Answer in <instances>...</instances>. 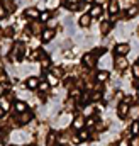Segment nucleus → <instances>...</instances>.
Returning <instances> with one entry per match:
<instances>
[{
  "instance_id": "obj_1",
  "label": "nucleus",
  "mask_w": 139,
  "mask_h": 146,
  "mask_svg": "<svg viewBox=\"0 0 139 146\" xmlns=\"http://www.w3.org/2000/svg\"><path fill=\"white\" fill-rule=\"evenodd\" d=\"M24 51H26V46L22 42H15L12 46V51H10V58L15 61V60H21L24 56Z\"/></svg>"
},
{
  "instance_id": "obj_2",
  "label": "nucleus",
  "mask_w": 139,
  "mask_h": 146,
  "mask_svg": "<svg viewBox=\"0 0 139 146\" xmlns=\"http://www.w3.org/2000/svg\"><path fill=\"white\" fill-rule=\"evenodd\" d=\"M81 63H83V66L85 68H95L97 66V56L93 54V53H87L85 56H83V60H81Z\"/></svg>"
},
{
  "instance_id": "obj_3",
  "label": "nucleus",
  "mask_w": 139,
  "mask_h": 146,
  "mask_svg": "<svg viewBox=\"0 0 139 146\" xmlns=\"http://www.w3.org/2000/svg\"><path fill=\"white\" fill-rule=\"evenodd\" d=\"M114 66H115L117 72H126L127 66H129V61H127L126 56H115V60H114Z\"/></svg>"
},
{
  "instance_id": "obj_4",
  "label": "nucleus",
  "mask_w": 139,
  "mask_h": 146,
  "mask_svg": "<svg viewBox=\"0 0 139 146\" xmlns=\"http://www.w3.org/2000/svg\"><path fill=\"white\" fill-rule=\"evenodd\" d=\"M14 117H15L17 124L24 126V124H27V122L32 121V112H31V110H26V112H22V114H15Z\"/></svg>"
},
{
  "instance_id": "obj_5",
  "label": "nucleus",
  "mask_w": 139,
  "mask_h": 146,
  "mask_svg": "<svg viewBox=\"0 0 139 146\" xmlns=\"http://www.w3.org/2000/svg\"><path fill=\"white\" fill-rule=\"evenodd\" d=\"M129 109H131V106H127L126 102H119L117 104V115H119V119L129 117Z\"/></svg>"
},
{
  "instance_id": "obj_6",
  "label": "nucleus",
  "mask_w": 139,
  "mask_h": 146,
  "mask_svg": "<svg viewBox=\"0 0 139 146\" xmlns=\"http://www.w3.org/2000/svg\"><path fill=\"white\" fill-rule=\"evenodd\" d=\"M85 124H87V119H85V115H83V114H80V115H76V117L73 119L71 127H75L76 131H80V129H85Z\"/></svg>"
},
{
  "instance_id": "obj_7",
  "label": "nucleus",
  "mask_w": 139,
  "mask_h": 146,
  "mask_svg": "<svg viewBox=\"0 0 139 146\" xmlns=\"http://www.w3.org/2000/svg\"><path fill=\"white\" fill-rule=\"evenodd\" d=\"M129 51H131V46H129L127 42H119V44L115 46V54H117V56H126Z\"/></svg>"
},
{
  "instance_id": "obj_8",
  "label": "nucleus",
  "mask_w": 139,
  "mask_h": 146,
  "mask_svg": "<svg viewBox=\"0 0 139 146\" xmlns=\"http://www.w3.org/2000/svg\"><path fill=\"white\" fill-rule=\"evenodd\" d=\"M58 139H60V136H58V133H56V131L48 133V138H46V146H58Z\"/></svg>"
},
{
  "instance_id": "obj_9",
  "label": "nucleus",
  "mask_w": 139,
  "mask_h": 146,
  "mask_svg": "<svg viewBox=\"0 0 139 146\" xmlns=\"http://www.w3.org/2000/svg\"><path fill=\"white\" fill-rule=\"evenodd\" d=\"M26 17H31L32 21H39L41 12H39V9H36V7H29V9H26Z\"/></svg>"
},
{
  "instance_id": "obj_10",
  "label": "nucleus",
  "mask_w": 139,
  "mask_h": 146,
  "mask_svg": "<svg viewBox=\"0 0 139 146\" xmlns=\"http://www.w3.org/2000/svg\"><path fill=\"white\" fill-rule=\"evenodd\" d=\"M31 33L36 34V36L41 34V33H44V31H42V22H41V21H32V22H31Z\"/></svg>"
},
{
  "instance_id": "obj_11",
  "label": "nucleus",
  "mask_w": 139,
  "mask_h": 146,
  "mask_svg": "<svg viewBox=\"0 0 139 146\" xmlns=\"http://www.w3.org/2000/svg\"><path fill=\"white\" fill-rule=\"evenodd\" d=\"M110 29H112V22H110V21H102V22H100V33H102L104 36H107V34L110 33Z\"/></svg>"
},
{
  "instance_id": "obj_12",
  "label": "nucleus",
  "mask_w": 139,
  "mask_h": 146,
  "mask_svg": "<svg viewBox=\"0 0 139 146\" xmlns=\"http://www.w3.org/2000/svg\"><path fill=\"white\" fill-rule=\"evenodd\" d=\"M14 109H15V114H22V112L29 110L27 106H26V102H22V100H17V102L14 104Z\"/></svg>"
},
{
  "instance_id": "obj_13",
  "label": "nucleus",
  "mask_w": 139,
  "mask_h": 146,
  "mask_svg": "<svg viewBox=\"0 0 139 146\" xmlns=\"http://www.w3.org/2000/svg\"><path fill=\"white\" fill-rule=\"evenodd\" d=\"M95 80H97V83H99V82H100V83H102V82H107V80H109V72H107V70H100V72L95 75Z\"/></svg>"
},
{
  "instance_id": "obj_14",
  "label": "nucleus",
  "mask_w": 139,
  "mask_h": 146,
  "mask_svg": "<svg viewBox=\"0 0 139 146\" xmlns=\"http://www.w3.org/2000/svg\"><path fill=\"white\" fill-rule=\"evenodd\" d=\"M54 29H46L44 33H42V42H49L53 37H54Z\"/></svg>"
},
{
  "instance_id": "obj_15",
  "label": "nucleus",
  "mask_w": 139,
  "mask_h": 146,
  "mask_svg": "<svg viewBox=\"0 0 139 146\" xmlns=\"http://www.w3.org/2000/svg\"><path fill=\"white\" fill-rule=\"evenodd\" d=\"M129 117H131V119H134V121H138V119H139V106H138V104L131 106V109H129Z\"/></svg>"
},
{
  "instance_id": "obj_16",
  "label": "nucleus",
  "mask_w": 139,
  "mask_h": 146,
  "mask_svg": "<svg viewBox=\"0 0 139 146\" xmlns=\"http://www.w3.org/2000/svg\"><path fill=\"white\" fill-rule=\"evenodd\" d=\"M100 15H102V7L100 5H93L90 9V17L95 19V17H100Z\"/></svg>"
},
{
  "instance_id": "obj_17",
  "label": "nucleus",
  "mask_w": 139,
  "mask_h": 146,
  "mask_svg": "<svg viewBox=\"0 0 139 146\" xmlns=\"http://www.w3.org/2000/svg\"><path fill=\"white\" fill-rule=\"evenodd\" d=\"M2 3H3V9H5V12H7V14H10V12H14V10H15V3H14L12 0H3Z\"/></svg>"
},
{
  "instance_id": "obj_18",
  "label": "nucleus",
  "mask_w": 139,
  "mask_h": 146,
  "mask_svg": "<svg viewBox=\"0 0 139 146\" xmlns=\"http://www.w3.org/2000/svg\"><path fill=\"white\" fill-rule=\"evenodd\" d=\"M129 133H131L132 138H134V136H139V121H132V124H131V127H129Z\"/></svg>"
},
{
  "instance_id": "obj_19",
  "label": "nucleus",
  "mask_w": 139,
  "mask_h": 146,
  "mask_svg": "<svg viewBox=\"0 0 139 146\" xmlns=\"http://www.w3.org/2000/svg\"><path fill=\"white\" fill-rule=\"evenodd\" d=\"M90 22H92L90 14H85V15H81V17H80V26H81V27H88V26H90Z\"/></svg>"
},
{
  "instance_id": "obj_20",
  "label": "nucleus",
  "mask_w": 139,
  "mask_h": 146,
  "mask_svg": "<svg viewBox=\"0 0 139 146\" xmlns=\"http://www.w3.org/2000/svg\"><path fill=\"white\" fill-rule=\"evenodd\" d=\"M78 138H80L81 141H88V139H90V129H87V127H85V129H80V131H78Z\"/></svg>"
},
{
  "instance_id": "obj_21",
  "label": "nucleus",
  "mask_w": 139,
  "mask_h": 146,
  "mask_svg": "<svg viewBox=\"0 0 139 146\" xmlns=\"http://www.w3.org/2000/svg\"><path fill=\"white\" fill-rule=\"evenodd\" d=\"M39 78H36V76H31V78H27V88H39Z\"/></svg>"
},
{
  "instance_id": "obj_22",
  "label": "nucleus",
  "mask_w": 139,
  "mask_h": 146,
  "mask_svg": "<svg viewBox=\"0 0 139 146\" xmlns=\"http://www.w3.org/2000/svg\"><path fill=\"white\" fill-rule=\"evenodd\" d=\"M119 9H120V5L117 3V2H112V3H109V12H110V15H117V12H119Z\"/></svg>"
},
{
  "instance_id": "obj_23",
  "label": "nucleus",
  "mask_w": 139,
  "mask_h": 146,
  "mask_svg": "<svg viewBox=\"0 0 139 146\" xmlns=\"http://www.w3.org/2000/svg\"><path fill=\"white\" fill-rule=\"evenodd\" d=\"M138 14H139V5H132V7H131V9H129L127 12H126V15H127L129 19H132V17H136Z\"/></svg>"
},
{
  "instance_id": "obj_24",
  "label": "nucleus",
  "mask_w": 139,
  "mask_h": 146,
  "mask_svg": "<svg viewBox=\"0 0 139 146\" xmlns=\"http://www.w3.org/2000/svg\"><path fill=\"white\" fill-rule=\"evenodd\" d=\"M0 107L7 112V110L10 109V100H9L7 97H2V99H0Z\"/></svg>"
},
{
  "instance_id": "obj_25",
  "label": "nucleus",
  "mask_w": 139,
  "mask_h": 146,
  "mask_svg": "<svg viewBox=\"0 0 139 146\" xmlns=\"http://www.w3.org/2000/svg\"><path fill=\"white\" fill-rule=\"evenodd\" d=\"M41 66H42V70H48V68L51 66V61H49L48 56H42V58H41Z\"/></svg>"
},
{
  "instance_id": "obj_26",
  "label": "nucleus",
  "mask_w": 139,
  "mask_h": 146,
  "mask_svg": "<svg viewBox=\"0 0 139 146\" xmlns=\"http://www.w3.org/2000/svg\"><path fill=\"white\" fill-rule=\"evenodd\" d=\"M49 19H51V14H49L48 10L41 12V17H39V21H41V22H49Z\"/></svg>"
},
{
  "instance_id": "obj_27",
  "label": "nucleus",
  "mask_w": 139,
  "mask_h": 146,
  "mask_svg": "<svg viewBox=\"0 0 139 146\" xmlns=\"http://www.w3.org/2000/svg\"><path fill=\"white\" fill-rule=\"evenodd\" d=\"M39 56H46V54H42V51H41V49H36L34 53L29 56V60H31V61H34V60H37V58H39Z\"/></svg>"
},
{
  "instance_id": "obj_28",
  "label": "nucleus",
  "mask_w": 139,
  "mask_h": 146,
  "mask_svg": "<svg viewBox=\"0 0 139 146\" xmlns=\"http://www.w3.org/2000/svg\"><path fill=\"white\" fill-rule=\"evenodd\" d=\"M46 76H48V82H49L51 85H56V83H58V78H56L53 73H46Z\"/></svg>"
},
{
  "instance_id": "obj_29",
  "label": "nucleus",
  "mask_w": 139,
  "mask_h": 146,
  "mask_svg": "<svg viewBox=\"0 0 139 146\" xmlns=\"http://www.w3.org/2000/svg\"><path fill=\"white\" fill-rule=\"evenodd\" d=\"M132 75H134L136 78H139V63H138V61L132 65Z\"/></svg>"
},
{
  "instance_id": "obj_30",
  "label": "nucleus",
  "mask_w": 139,
  "mask_h": 146,
  "mask_svg": "<svg viewBox=\"0 0 139 146\" xmlns=\"http://www.w3.org/2000/svg\"><path fill=\"white\" fill-rule=\"evenodd\" d=\"M51 73H53L56 78H61V76H63V70H61V68H53V72Z\"/></svg>"
},
{
  "instance_id": "obj_31",
  "label": "nucleus",
  "mask_w": 139,
  "mask_h": 146,
  "mask_svg": "<svg viewBox=\"0 0 139 146\" xmlns=\"http://www.w3.org/2000/svg\"><path fill=\"white\" fill-rule=\"evenodd\" d=\"M3 34H5V37H12L14 36V27H5Z\"/></svg>"
},
{
  "instance_id": "obj_32",
  "label": "nucleus",
  "mask_w": 139,
  "mask_h": 146,
  "mask_svg": "<svg viewBox=\"0 0 139 146\" xmlns=\"http://www.w3.org/2000/svg\"><path fill=\"white\" fill-rule=\"evenodd\" d=\"M105 126H107L105 122H97V126H95V131H105V129H107Z\"/></svg>"
},
{
  "instance_id": "obj_33",
  "label": "nucleus",
  "mask_w": 139,
  "mask_h": 146,
  "mask_svg": "<svg viewBox=\"0 0 139 146\" xmlns=\"http://www.w3.org/2000/svg\"><path fill=\"white\" fill-rule=\"evenodd\" d=\"M117 146H131V141H129V139H120V141L117 143Z\"/></svg>"
},
{
  "instance_id": "obj_34",
  "label": "nucleus",
  "mask_w": 139,
  "mask_h": 146,
  "mask_svg": "<svg viewBox=\"0 0 139 146\" xmlns=\"http://www.w3.org/2000/svg\"><path fill=\"white\" fill-rule=\"evenodd\" d=\"M5 80H7V75H5V72H3V70H0V85H2Z\"/></svg>"
},
{
  "instance_id": "obj_35",
  "label": "nucleus",
  "mask_w": 139,
  "mask_h": 146,
  "mask_svg": "<svg viewBox=\"0 0 139 146\" xmlns=\"http://www.w3.org/2000/svg\"><path fill=\"white\" fill-rule=\"evenodd\" d=\"M131 146H139V136H134L131 139Z\"/></svg>"
},
{
  "instance_id": "obj_36",
  "label": "nucleus",
  "mask_w": 139,
  "mask_h": 146,
  "mask_svg": "<svg viewBox=\"0 0 139 146\" xmlns=\"http://www.w3.org/2000/svg\"><path fill=\"white\" fill-rule=\"evenodd\" d=\"M48 87H49V85H48L46 82H42V83H39V90H42V92H46V90H48Z\"/></svg>"
},
{
  "instance_id": "obj_37",
  "label": "nucleus",
  "mask_w": 139,
  "mask_h": 146,
  "mask_svg": "<svg viewBox=\"0 0 139 146\" xmlns=\"http://www.w3.org/2000/svg\"><path fill=\"white\" fill-rule=\"evenodd\" d=\"M97 133H99V131H95V133H90V139H92V141H97V139H99V134H97Z\"/></svg>"
},
{
  "instance_id": "obj_38",
  "label": "nucleus",
  "mask_w": 139,
  "mask_h": 146,
  "mask_svg": "<svg viewBox=\"0 0 139 146\" xmlns=\"http://www.w3.org/2000/svg\"><path fill=\"white\" fill-rule=\"evenodd\" d=\"M56 24H58V22H56L54 19H49V22H48V26H49V29H53V27H54Z\"/></svg>"
},
{
  "instance_id": "obj_39",
  "label": "nucleus",
  "mask_w": 139,
  "mask_h": 146,
  "mask_svg": "<svg viewBox=\"0 0 139 146\" xmlns=\"http://www.w3.org/2000/svg\"><path fill=\"white\" fill-rule=\"evenodd\" d=\"M85 9H87V3L85 2H80L78 3V10H85Z\"/></svg>"
},
{
  "instance_id": "obj_40",
  "label": "nucleus",
  "mask_w": 139,
  "mask_h": 146,
  "mask_svg": "<svg viewBox=\"0 0 139 146\" xmlns=\"http://www.w3.org/2000/svg\"><path fill=\"white\" fill-rule=\"evenodd\" d=\"M73 143H75V145H80V143H81V139L78 138V134H75V136H73Z\"/></svg>"
},
{
  "instance_id": "obj_41",
  "label": "nucleus",
  "mask_w": 139,
  "mask_h": 146,
  "mask_svg": "<svg viewBox=\"0 0 139 146\" xmlns=\"http://www.w3.org/2000/svg\"><path fill=\"white\" fill-rule=\"evenodd\" d=\"M5 14H7V12H5V9H3V7H2V5H0V17H3V15H5Z\"/></svg>"
},
{
  "instance_id": "obj_42",
  "label": "nucleus",
  "mask_w": 139,
  "mask_h": 146,
  "mask_svg": "<svg viewBox=\"0 0 139 146\" xmlns=\"http://www.w3.org/2000/svg\"><path fill=\"white\" fill-rule=\"evenodd\" d=\"M3 115H5V110H3V109H2V107H0V119H2Z\"/></svg>"
},
{
  "instance_id": "obj_43",
  "label": "nucleus",
  "mask_w": 139,
  "mask_h": 146,
  "mask_svg": "<svg viewBox=\"0 0 139 146\" xmlns=\"http://www.w3.org/2000/svg\"><path fill=\"white\" fill-rule=\"evenodd\" d=\"M68 3H80L78 0H68Z\"/></svg>"
},
{
  "instance_id": "obj_44",
  "label": "nucleus",
  "mask_w": 139,
  "mask_h": 146,
  "mask_svg": "<svg viewBox=\"0 0 139 146\" xmlns=\"http://www.w3.org/2000/svg\"><path fill=\"white\" fill-rule=\"evenodd\" d=\"M83 2H85V3H92L93 0H83Z\"/></svg>"
},
{
  "instance_id": "obj_45",
  "label": "nucleus",
  "mask_w": 139,
  "mask_h": 146,
  "mask_svg": "<svg viewBox=\"0 0 139 146\" xmlns=\"http://www.w3.org/2000/svg\"><path fill=\"white\" fill-rule=\"evenodd\" d=\"M95 2H99V5H100V3H104L105 0H95Z\"/></svg>"
},
{
  "instance_id": "obj_46",
  "label": "nucleus",
  "mask_w": 139,
  "mask_h": 146,
  "mask_svg": "<svg viewBox=\"0 0 139 146\" xmlns=\"http://www.w3.org/2000/svg\"><path fill=\"white\" fill-rule=\"evenodd\" d=\"M26 146H36V145H32V143H31V145H26Z\"/></svg>"
},
{
  "instance_id": "obj_47",
  "label": "nucleus",
  "mask_w": 139,
  "mask_h": 146,
  "mask_svg": "<svg viewBox=\"0 0 139 146\" xmlns=\"http://www.w3.org/2000/svg\"><path fill=\"white\" fill-rule=\"evenodd\" d=\"M138 34H139V26H138Z\"/></svg>"
},
{
  "instance_id": "obj_48",
  "label": "nucleus",
  "mask_w": 139,
  "mask_h": 146,
  "mask_svg": "<svg viewBox=\"0 0 139 146\" xmlns=\"http://www.w3.org/2000/svg\"><path fill=\"white\" fill-rule=\"evenodd\" d=\"M138 106H139V99H138Z\"/></svg>"
},
{
  "instance_id": "obj_49",
  "label": "nucleus",
  "mask_w": 139,
  "mask_h": 146,
  "mask_svg": "<svg viewBox=\"0 0 139 146\" xmlns=\"http://www.w3.org/2000/svg\"><path fill=\"white\" fill-rule=\"evenodd\" d=\"M0 2H3V0H0Z\"/></svg>"
},
{
  "instance_id": "obj_50",
  "label": "nucleus",
  "mask_w": 139,
  "mask_h": 146,
  "mask_svg": "<svg viewBox=\"0 0 139 146\" xmlns=\"http://www.w3.org/2000/svg\"><path fill=\"white\" fill-rule=\"evenodd\" d=\"M12 146H15V145H12Z\"/></svg>"
}]
</instances>
